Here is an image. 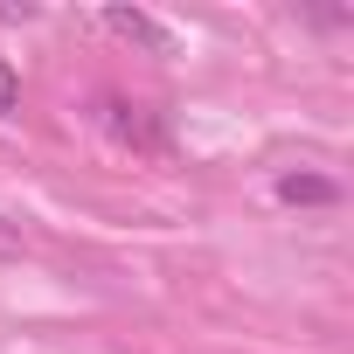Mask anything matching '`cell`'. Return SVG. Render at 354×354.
I'll use <instances>...</instances> for the list:
<instances>
[{
	"instance_id": "1",
	"label": "cell",
	"mask_w": 354,
	"mask_h": 354,
	"mask_svg": "<svg viewBox=\"0 0 354 354\" xmlns=\"http://www.w3.org/2000/svg\"><path fill=\"white\" fill-rule=\"evenodd\" d=\"M278 195H285V202H333V188H326V181H299V174H285Z\"/></svg>"
},
{
	"instance_id": "2",
	"label": "cell",
	"mask_w": 354,
	"mask_h": 354,
	"mask_svg": "<svg viewBox=\"0 0 354 354\" xmlns=\"http://www.w3.org/2000/svg\"><path fill=\"white\" fill-rule=\"evenodd\" d=\"M15 104H21V77H15L8 56H0V118H15Z\"/></svg>"
},
{
	"instance_id": "3",
	"label": "cell",
	"mask_w": 354,
	"mask_h": 354,
	"mask_svg": "<svg viewBox=\"0 0 354 354\" xmlns=\"http://www.w3.org/2000/svg\"><path fill=\"white\" fill-rule=\"evenodd\" d=\"M8 250H21V236H15V223H0V257Z\"/></svg>"
}]
</instances>
